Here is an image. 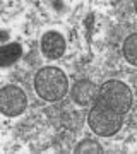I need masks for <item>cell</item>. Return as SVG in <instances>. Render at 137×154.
<instances>
[{
    "label": "cell",
    "mask_w": 137,
    "mask_h": 154,
    "mask_svg": "<svg viewBox=\"0 0 137 154\" xmlns=\"http://www.w3.org/2000/svg\"><path fill=\"white\" fill-rule=\"evenodd\" d=\"M34 91L38 94V98L57 103L62 101L69 94V77L62 69L58 67H43L36 72L33 81Z\"/></svg>",
    "instance_id": "6da1fadb"
},
{
    "label": "cell",
    "mask_w": 137,
    "mask_h": 154,
    "mask_svg": "<svg viewBox=\"0 0 137 154\" xmlns=\"http://www.w3.org/2000/svg\"><path fill=\"white\" fill-rule=\"evenodd\" d=\"M88 125L98 137H113L123 125V115H118L103 101L96 99L88 113Z\"/></svg>",
    "instance_id": "7a4b0ae2"
},
{
    "label": "cell",
    "mask_w": 137,
    "mask_h": 154,
    "mask_svg": "<svg viewBox=\"0 0 137 154\" xmlns=\"http://www.w3.org/2000/svg\"><path fill=\"white\" fill-rule=\"evenodd\" d=\"M98 99L103 101L104 105L117 111L118 115L125 116L132 110V103H134V96H132L130 88L122 81L117 79H110L104 81L98 88Z\"/></svg>",
    "instance_id": "3957f363"
},
{
    "label": "cell",
    "mask_w": 137,
    "mask_h": 154,
    "mask_svg": "<svg viewBox=\"0 0 137 154\" xmlns=\"http://www.w3.org/2000/svg\"><path fill=\"white\" fill-rule=\"evenodd\" d=\"M27 108V96L19 86L7 84L0 88V113L5 116H19Z\"/></svg>",
    "instance_id": "277c9868"
},
{
    "label": "cell",
    "mask_w": 137,
    "mask_h": 154,
    "mask_svg": "<svg viewBox=\"0 0 137 154\" xmlns=\"http://www.w3.org/2000/svg\"><path fill=\"white\" fill-rule=\"evenodd\" d=\"M39 45H41V53L48 60H58V58H62L67 50L65 38L58 31H46L41 36V43Z\"/></svg>",
    "instance_id": "5b68a950"
},
{
    "label": "cell",
    "mask_w": 137,
    "mask_h": 154,
    "mask_svg": "<svg viewBox=\"0 0 137 154\" xmlns=\"http://www.w3.org/2000/svg\"><path fill=\"white\" fill-rule=\"evenodd\" d=\"M69 93H70V98L76 105L88 106L93 105L98 99V86L89 79H81L69 89Z\"/></svg>",
    "instance_id": "8992f818"
},
{
    "label": "cell",
    "mask_w": 137,
    "mask_h": 154,
    "mask_svg": "<svg viewBox=\"0 0 137 154\" xmlns=\"http://www.w3.org/2000/svg\"><path fill=\"white\" fill-rule=\"evenodd\" d=\"M22 57V45L14 41L0 46V67H11L14 65Z\"/></svg>",
    "instance_id": "52a82bcc"
},
{
    "label": "cell",
    "mask_w": 137,
    "mask_h": 154,
    "mask_svg": "<svg viewBox=\"0 0 137 154\" xmlns=\"http://www.w3.org/2000/svg\"><path fill=\"white\" fill-rule=\"evenodd\" d=\"M123 51V58H125L130 65H137V34L132 33L130 36H127L122 46Z\"/></svg>",
    "instance_id": "ba28073f"
},
{
    "label": "cell",
    "mask_w": 137,
    "mask_h": 154,
    "mask_svg": "<svg viewBox=\"0 0 137 154\" xmlns=\"http://www.w3.org/2000/svg\"><path fill=\"white\" fill-rule=\"evenodd\" d=\"M76 154H101L103 152V147L98 140H93V139H84L76 146L74 149Z\"/></svg>",
    "instance_id": "9c48e42d"
},
{
    "label": "cell",
    "mask_w": 137,
    "mask_h": 154,
    "mask_svg": "<svg viewBox=\"0 0 137 154\" xmlns=\"http://www.w3.org/2000/svg\"><path fill=\"white\" fill-rule=\"evenodd\" d=\"M9 38V31H4V29H0V41H5Z\"/></svg>",
    "instance_id": "30bf717a"
}]
</instances>
